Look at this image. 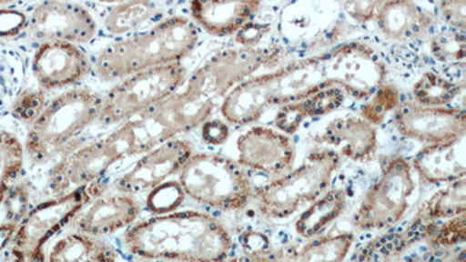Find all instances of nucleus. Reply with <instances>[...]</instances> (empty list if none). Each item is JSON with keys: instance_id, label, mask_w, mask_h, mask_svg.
<instances>
[{"instance_id": "1", "label": "nucleus", "mask_w": 466, "mask_h": 262, "mask_svg": "<svg viewBox=\"0 0 466 262\" xmlns=\"http://www.w3.org/2000/svg\"><path fill=\"white\" fill-rule=\"evenodd\" d=\"M386 66L364 43H348L319 55L301 58L276 72L248 77L227 95L220 112L228 123L257 122L273 106L301 101L339 86L356 101H365L384 83Z\"/></svg>"}, {"instance_id": "2", "label": "nucleus", "mask_w": 466, "mask_h": 262, "mask_svg": "<svg viewBox=\"0 0 466 262\" xmlns=\"http://www.w3.org/2000/svg\"><path fill=\"white\" fill-rule=\"evenodd\" d=\"M124 247L148 260L220 261L232 249L227 227L199 211H173L133 224L124 235Z\"/></svg>"}, {"instance_id": "3", "label": "nucleus", "mask_w": 466, "mask_h": 262, "mask_svg": "<svg viewBox=\"0 0 466 262\" xmlns=\"http://www.w3.org/2000/svg\"><path fill=\"white\" fill-rule=\"evenodd\" d=\"M164 133L147 112L127 120L110 135L66 154L49 174L54 196L99 181L125 157L140 156L165 143Z\"/></svg>"}, {"instance_id": "4", "label": "nucleus", "mask_w": 466, "mask_h": 262, "mask_svg": "<svg viewBox=\"0 0 466 262\" xmlns=\"http://www.w3.org/2000/svg\"><path fill=\"white\" fill-rule=\"evenodd\" d=\"M198 39L197 25L186 16H172L106 45L96 57L95 72L104 82H116L141 70L181 62L197 48Z\"/></svg>"}, {"instance_id": "5", "label": "nucleus", "mask_w": 466, "mask_h": 262, "mask_svg": "<svg viewBox=\"0 0 466 262\" xmlns=\"http://www.w3.org/2000/svg\"><path fill=\"white\" fill-rule=\"evenodd\" d=\"M103 96L87 89L58 95L31 124L25 153L35 165L48 164L65 153L72 141L99 122Z\"/></svg>"}, {"instance_id": "6", "label": "nucleus", "mask_w": 466, "mask_h": 262, "mask_svg": "<svg viewBox=\"0 0 466 262\" xmlns=\"http://www.w3.org/2000/svg\"><path fill=\"white\" fill-rule=\"evenodd\" d=\"M280 57L281 51L278 48L226 49L204 62L178 91L203 124L233 87L251 77L261 66L276 64Z\"/></svg>"}, {"instance_id": "7", "label": "nucleus", "mask_w": 466, "mask_h": 262, "mask_svg": "<svg viewBox=\"0 0 466 262\" xmlns=\"http://www.w3.org/2000/svg\"><path fill=\"white\" fill-rule=\"evenodd\" d=\"M187 196L219 211H239L252 197V183L239 162L214 153L191 154L178 172Z\"/></svg>"}, {"instance_id": "8", "label": "nucleus", "mask_w": 466, "mask_h": 262, "mask_svg": "<svg viewBox=\"0 0 466 262\" xmlns=\"http://www.w3.org/2000/svg\"><path fill=\"white\" fill-rule=\"evenodd\" d=\"M340 156L330 149L316 151L305 164L257 191L258 207L270 219H285L306 203L326 193L332 175L340 167Z\"/></svg>"}, {"instance_id": "9", "label": "nucleus", "mask_w": 466, "mask_h": 262, "mask_svg": "<svg viewBox=\"0 0 466 262\" xmlns=\"http://www.w3.org/2000/svg\"><path fill=\"white\" fill-rule=\"evenodd\" d=\"M104 189L96 181L37 204L16 228L11 244L12 257L18 261H44L45 245L62 228L70 226L78 212L101 196Z\"/></svg>"}, {"instance_id": "10", "label": "nucleus", "mask_w": 466, "mask_h": 262, "mask_svg": "<svg viewBox=\"0 0 466 262\" xmlns=\"http://www.w3.org/2000/svg\"><path fill=\"white\" fill-rule=\"evenodd\" d=\"M187 69L181 62L154 66L122 78L103 97L99 123L112 126L152 109L181 89Z\"/></svg>"}, {"instance_id": "11", "label": "nucleus", "mask_w": 466, "mask_h": 262, "mask_svg": "<svg viewBox=\"0 0 466 262\" xmlns=\"http://www.w3.org/2000/svg\"><path fill=\"white\" fill-rule=\"evenodd\" d=\"M414 189L410 164L401 156L394 157L361 201L353 216V226L360 231L392 227L405 215Z\"/></svg>"}, {"instance_id": "12", "label": "nucleus", "mask_w": 466, "mask_h": 262, "mask_svg": "<svg viewBox=\"0 0 466 262\" xmlns=\"http://www.w3.org/2000/svg\"><path fill=\"white\" fill-rule=\"evenodd\" d=\"M33 37L43 41L87 44L97 33L94 16L80 4L66 0H45L28 18Z\"/></svg>"}, {"instance_id": "13", "label": "nucleus", "mask_w": 466, "mask_h": 262, "mask_svg": "<svg viewBox=\"0 0 466 262\" xmlns=\"http://www.w3.org/2000/svg\"><path fill=\"white\" fill-rule=\"evenodd\" d=\"M193 153L194 145L190 141L175 136L144 153L130 170L116 178L114 188L131 196L148 193L178 174Z\"/></svg>"}, {"instance_id": "14", "label": "nucleus", "mask_w": 466, "mask_h": 262, "mask_svg": "<svg viewBox=\"0 0 466 262\" xmlns=\"http://www.w3.org/2000/svg\"><path fill=\"white\" fill-rule=\"evenodd\" d=\"M394 124L401 135L421 143H445L465 136L464 110L400 103L394 110Z\"/></svg>"}, {"instance_id": "15", "label": "nucleus", "mask_w": 466, "mask_h": 262, "mask_svg": "<svg viewBox=\"0 0 466 262\" xmlns=\"http://www.w3.org/2000/svg\"><path fill=\"white\" fill-rule=\"evenodd\" d=\"M93 65L80 47L66 41H45L36 49L32 72L44 90L76 85L90 74Z\"/></svg>"}, {"instance_id": "16", "label": "nucleus", "mask_w": 466, "mask_h": 262, "mask_svg": "<svg viewBox=\"0 0 466 262\" xmlns=\"http://www.w3.org/2000/svg\"><path fill=\"white\" fill-rule=\"evenodd\" d=\"M238 162L244 167L269 175H280L291 168L295 148L289 136L268 127H253L237 141Z\"/></svg>"}, {"instance_id": "17", "label": "nucleus", "mask_w": 466, "mask_h": 262, "mask_svg": "<svg viewBox=\"0 0 466 262\" xmlns=\"http://www.w3.org/2000/svg\"><path fill=\"white\" fill-rule=\"evenodd\" d=\"M140 215V206L131 195L118 193L96 197L78 212L70 226L75 231L99 237L111 236L131 227Z\"/></svg>"}, {"instance_id": "18", "label": "nucleus", "mask_w": 466, "mask_h": 262, "mask_svg": "<svg viewBox=\"0 0 466 262\" xmlns=\"http://www.w3.org/2000/svg\"><path fill=\"white\" fill-rule=\"evenodd\" d=\"M261 0H190L195 22L211 35L228 36L239 31L259 11Z\"/></svg>"}, {"instance_id": "19", "label": "nucleus", "mask_w": 466, "mask_h": 262, "mask_svg": "<svg viewBox=\"0 0 466 262\" xmlns=\"http://www.w3.org/2000/svg\"><path fill=\"white\" fill-rule=\"evenodd\" d=\"M465 151V136L428 145L414 156V168L421 180L431 185L459 180L466 175Z\"/></svg>"}, {"instance_id": "20", "label": "nucleus", "mask_w": 466, "mask_h": 262, "mask_svg": "<svg viewBox=\"0 0 466 262\" xmlns=\"http://www.w3.org/2000/svg\"><path fill=\"white\" fill-rule=\"evenodd\" d=\"M374 18L382 35L400 43L424 37L434 26L432 15L415 0H389Z\"/></svg>"}, {"instance_id": "21", "label": "nucleus", "mask_w": 466, "mask_h": 262, "mask_svg": "<svg viewBox=\"0 0 466 262\" xmlns=\"http://www.w3.org/2000/svg\"><path fill=\"white\" fill-rule=\"evenodd\" d=\"M320 141L339 149L350 160L365 161L376 153L377 130L363 118L348 116L329 123Z\"/></svg>"}, {"instance_id": "22", "label": "nucleus", "mask_w": 466, "mask_h": 262, "mask_svg": "<svg viewBox=\"0 0 466 262\" xmlns=\"http://www.w3.org/2000/svg\"><path fill=\"white\" fill-rule=\"evenodd\" d=\"M345 97L347 95L340 87H327L301 101L285 104L278 112L274 122L279 130L293 135L307 118L328 115L339 109L343 106Z\"/></svg>"}, {"instance_id": "23", "label": "nucleus", "mask_w": 466, "mask_h": 262, "mask_svg": "<svg viewBox=\"0 0 466 262\" xmlns=\"http://www.w3.org/2000/svg\"><path fill=\"white\" fill-rule=\"evenodd\" d=\"M118 251L99 237L75 231L61 237L49 249L47 260L56 262L116 261Z\"/></svg>"}, {"instance_id": "24", "label": "nucleus", "mask_w": 466, "mask_h": 262, "mask_svg": "<svg viewBox=\"0 0 466 262\" xmlns=\"http://www.w3.org/2000/svg\"><path fill=\"white\" fill-rule=\"evenodd\" d=\"M348 196L344 189H332L320 195L297 220L295 230L303 238L310 239L322 232L347 209Z\"/></svg>"}, {"instance_id": "25", "label": "nucleus", "mask_w": 466, "mask_h": 262, "mask_svg": "<svg viewBox=\"0 0 466 262\" xmlns=\"http://www.w3.org/2000/svg\"><path fill=\"white\" fill-rule=\"evenodd\" d=\"M154 0H125L116 4L104 19V27L114 35H128L157 15Z\"/></svg>"}, {"instance_id": "26", "label": "nucleus", "mask_w": 466, "mask_h": 262, "mask_svg": "<svg viewBox=\"0 0 466 262\" xmlns=\"http://www.w3.org/2000/svg\"><path fill=\"white\" fill-rule=\"evenodd\" d=\"M466 212V178L451 182V186L436 194L423 204L419 211V222L455 217Z\"/></svg>"}, {"instance_id": "27", "label": "nucleus", "mask_w": 466, "mask_h": 262, "mask_svg": "<svg viewBox=\"0 0 466 262\" xmlns=\"http://www.w3.org/2000/svg\"><path fill=\"white\" fill-rule=\"evenodd\" d=\"M25 148L15 133L0 130V207L23 172Z\"/></svg>"}, {"instance_id": "28", "label": "nucleus", "mask_w": 466, "mask_h": 262, "mask_svg": "<svg viewBox=\"0 0 466 262\" xmlns=\"http://www.w3.org/2000/svg\"><path fill=\"white\" fill-rule=\"evenodd\" d=\"M461 87L436 73H424L413 86L415 102L423 106H444L461 94Z\"/></svg>"}, {"instance_id": "29", "label": "nucleus", "mask_w": 466, "mask_h": 262, "mask_svg": "<svg viewBox=\"0 0 466 262\" xmlns=\"http://www.w3.org/2000/svg\"><path fill=\"white\" fill-rule=\"evenodd\" d=\"M352 233L344 232L337 236L322 237L308 243L298 253L297 259L301 261H342L351 248Z\"/></svg>"}, {"instance_id": "30", "label": "nucleus", "mask_w": 466, "mask_h": 262, "mask_svg": "<svg viewBox=\"0 0 466 262\" xmlns=\"http://www.w3.org/2000/svg\"><path fill=\"white\" fill-rule=\"evenodd\" d=\"M369 98L361 107V116L372 125L384 122L387 115L400 104V93L393 85H381Z\"/></svg>"}, {"instance_id": "31", "label": "nucleus", "mask_w": 466, "mask_h": 262, "mask_svg": "<svg viewBox=\"0 0 466 262\" xmlns=\"http://www.w3.org/2000/svg\"><path fill=\"white\" fill-rule=\"evenodd\" d=\"M431 52L442 64H457L466 56V36L463 31H445L431 37Z\"/></svg>"}, {"instance_id": "32", "label": "nucleus", "mask_w": 466, "mask_h": 262, "mask_svg": "<svg viewBox=\"0 0 466 262\" xmlns=\"http://www.w3.org/2000/svg\"><path fill=\"white\" fill-rule=\"evenodd\" d=\"M186 196L180 182L165 181L148 191L146 207L154 215L169 214L182 206Z\"/></svg>"}, {"instance_id": "33", "label": "nucleus", "mask_w": 466, "mask_h": 262, "mask_svg": "<svg viewBox=\"0 0 466 262\" xmlns=\"http://www.w3.org/2000/svg\"><path fill=\"white\" fill-rule=\"evenodd\" d=\"M426 235L428 240L436 247H451L464 243L466 239L465 212L451 217L448 222L431 223Z\"/></svg>"}, {"instance_id": "34", "label": "nucleus", "mask_w": 466, "mask_h": 262, "mask_svg": "<svg viewBox=\"0 0 466 262\" xmlns=\"http://www.w3.org/2000/svg\"><path fill=\"white\" fill-rule=\"evenodd\" d=\"M29 203L31 193L28 186L25 182H16L0 207V212L3 214L2 223L16 224L19 227L29 211Z\"/></svg>"}, {"instance_id": "35", "label": "nucleus", "mask_w": 466, "mask_h": 262, "mask_svg": "<svg viewBox=\"0 0 466 262\" xmlns=\"http://www.w3.org/2000/svg\"><path fill=\"white\" fill-rule=\"evenodd\" d=\"M46 104L44 89H28L15 98L11 112L20 122L32 124L43 112Z\"/></svg>"}, {"instance_id": "36", "label": "nucleus", "mask_w": 466, "mask_h": 262, "mask_svg": "<svg viewBox=\"0 0 466 262\" xmlns=\"http://www.w3.org/2000/svg\"><path fill=\"white\" fill-rule=\"evenodd\" d=\"M241 248L245 255L252 260L269 259L272 253L268 237L260 232H247L240 237Z\"/></svg>"}, {"instance_id": "37", "label": "nucleus", "mask_w": 466, "mask_h": 262, "mask_svg": "<svg viewBox=\"0 0 466 262\" xmlns=\"http://www.w3.org/2000/svg\"><path fill=\"white\" fill-rule=\"evenodd\" d=\"M28 26V16L15 8L0 10V39L15 37Z\"/></svg>"}, {"instance_id": "38", "label": "nucleus", "mask_w": 466, "mask_h": 262, "mask_svg": "<svg viewBox=\"0 0 466 262\" xmlns=\"http://www.w3.org/2000/svg\"><path fill=\"white\" fill-rule=\"evenodd\" d=\"M389 0H345L344 10L357 23L370 22Z\"/></svg>"}, {"instance_id": "39", "label": "nucleus", "mask_w": 466, "mask_h": 262, "mask_svg": "<svg viewBox=\"0 0 466 262\" xmlns=\"http://www.w3.org/2000/svg\"><path fill=\"white\" fill-rule=\"evenodd\" d=\"M441 15L445 23L457 29L466 28V0H443L441 2Z\"/></svg>"}, {"instance_id": "40", "label": "nucleus", "mask_w": 466, "mask_h": 262, "mask_svg": "<svg viewBox=\"0 0 466 262\" xmlns=\"http://www.w3.org/2000/svg\"><path fill=\"white\" fill-rule=\"evenodd\" d=\"M15 90V75H12L11 57L0 48V109Z\"/></svg>"}, {"instance_id": "41", "label": "nucleus", "mask_w": 466, "mask_h": 262, "mask_svg": "<svg viewBox=\"0 0 466 262\" xmlns=\"http://www.w3.org/2000/svg\"><path fill=\"white\" fill-rule=\"evenodd\" d=\"M268 31V25L247 23L236 33L237 44H239L241 47H256Z\"/></svg>"}, {"instance_id": "42", "label": "nucleus", "mask_w": 466, "mask_h": 262, "mask_svg": "<svg viewBox=\"0 0 466 262\" xmlns=\"http://www.w3.org/2000/svg\"><path fill=\"white\" fill-rule=\"evenodd\" d=\"M202 139L204 143L218 146L226 143L230 135L228 125L219 119H208L202 124Z\"/></svg>"}, {"instance_id": "43", "label": "nucleus", "mask_w": 466, "mask_h": 262, "mask_svg": "<svg viewBox=\"0 0 466 262\" xmlns=\"http://www.w3.org/2000/svg\"><path fill=\"white\" fill-rule=\"evenodd\" d=\"M16 228H18L16 224L0 223V253L11 247Z\"/></svg>"}, {"instance_id": "44", "label": "nucleus", "mask_w": 466, "mask_h": 262, "mask_svg": "<svg viewBox=\"0 0 466 262\" xmlns=\"http://www.w3.org/2000/svg\"><path fill=\"white\" fill-rule=\"evenodd\" d=\"M18 2H20V0H0V5H11V4Z\"/></svg>"}, {"instance_id": "45", "label": "nucleus", "mask_w": 466, "mask_h": 262, "mask_svg": "<svg viewBox=\"0 0 466 262\" xmlns=\"http://www.w3.org/2000/svg\"><path fill=\"white\" fill-rule=\"evenodd\" d=\"M97 2L104 4H119L125 2V0H97Z\"/></svg>"}, {"instance_id": "46", "label": "nucleus", "mask_w": 466, "mask_h": 262, "mask_svg": "<svg viewBox=\"0 0 466 262\" xmlns=\"http://www.w3.org/2000/svg\"><path fill=\"white\" fill-rule=\"evenodd\" d=\"M440 2H443V0H440Z\"/></svg>"}]
</instances>
